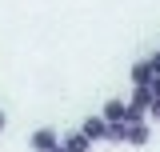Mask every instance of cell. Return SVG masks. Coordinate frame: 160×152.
Wrapping results in <instances>:
<instances>
[{"instance_id":"cell-1","label":"cell","mask_w":160,"mask_h":152,"mask_svg":"<svg viewBox=\"0 0 160 152\" xmlns=\"http://www.w3.org/2000/svg\"><path fill=\"white\" fill-rule=\"evenodd\" d=\"M56 144H60L56 128H36V132L28 136V148L32 152H48V148H56Z\"/></svg>"},{"instance_id":"cell-2","label":"cell","mask_w":160,"mask_h":152,"mask_svg":"<svg viewBox=\"0 0 160 152\" xmlns=\"http://www.w3.org/2000/svg\"><path fill=\"white\" fill-rule=\"evenodd\" d=\"M104 128H108V124H104L100 116H88V120L80 124V136H84V140L92 144V140H104Z\"/></svg>"},{"instance_id":"cell-3","label":"cell","mask_w":160,"mask_h":152,"mask_svg":"<svg viewBox=\"0 0 160 152\" xmlns=\"http://www.w3.org/2000/svg\"><path fill=\"white\" fill-rule=\"evenodd\" d=\"M104 124H124V100H108L104 104V112H100Z\"/></svg>"},{"instance_id":"cell-4","label":"cell","mask_w":160,"mask_h":152,"mask_svg":"<svg viewBox=\"0 0 160 152\" xmlns=\"http://www.w3.org/2000/svg\"><path fill=\"white\" fill-rule=\"evenodd\" d=\"M124 144H148V124H124Z\"/></svg>"},{"instance_id":"cell-5","label":"cell","mask_w":160,"mask_h":152,"mask_svg":"<svg viewBox=\"0 0 160 152\" xmlns=\"http://www.w3.org/2000/svg\"><path fill=\"white\" fill-rule=\"evenodd\" d=\"M60 148H64V152H88L92 144H88V140H84L80 132H68L64 140H60Z\"/></svg>"},{"instance_id":"cell-6","label":"cell","mask_w":160,"mask_h":152,"mask_svg":"<svg viewBox=\"0 0 160 152\" xmlns=\"http://www.w3.org/2000/svg\"><path fill=\"white\" fill-rule=\"evenodd\" d=\"M148 80H152V72H148V64H144V60H136V64H132V84H136V88H144Z\"/></svg>"},{"instance_id":"cell-7","label":"cell","mask_w":160,"mask_h":152,"mask_svg":"<svg viewBox=\"0 0 160 152\" xmlns=\"http://www.w3.org/2000/svg\"><path fill=\"white\" fill-rule=\"evenodd\" d=\"M128 104H132V108H140V112H148V104H152V92H148V88H136Z\"/></svg>"},{"instance_id":"cell-8","label":"cell","mask_w":160,"mask_h":152,"mask_svg":"<svg viewBox=\"0 0 160 152\" xmlns=\"http://www.w3.org/2000/svg\"><path fill=\"white\" fill-rule=\"evenodd\" d=\"M124 124H144V112L132 108V104H124Z\"/></svg>"},{"instance_id":"cell-9","label":"cell","mask_w":160,"mask_h":152,"mask_svg":"<svg viewBox=\"0 0 160 152\" xmlns=\"http://www.w3.org/2000/svg\"><path fill=\"white\" fill-rule=\"evenodd\" d=\"M104 140H124V124H108V128H104Z\"/></svg>"},{"instance_id":"cell-10","label":"cell","mask_w":160,"mask_h":152,"mask_svg":"<svg viewBox=\"0 0 160 152\" xmlns=\"http://www.w3.org/2000/svg\"><path fill=\"white\" fill-rule=\"evenodd\" d=\"M144 88H148V92H152V100H160V76H152V80H148V84H144Z\"/></svg>"},{"instance_id":"cell-11","label":"cell","mask_w":160,"mask_h":152,"mask_svg":"<svg viewBox=\"0 0 160 152\" xmlns=\"http://www.w3.org/2000/svg\"><path fill=\"white\" fill-rule=\"evenodd\" d=\"M144 64H148V72H152V76H160V52H156L152 60H144Z\"/></svg>"},{"instance_id":"cell-12","label":"cell","mask_w":160,"mask_h":152,"mask_svg":"<svg viewBox=\"0 0 160 152\" xmlns=\"http://www.w3.org/2000/svg\"><path fill=\"white\" fill-rule=\"evenodd\" d=\"M148 116H152V120H160V100H152V104H148Z\"/></svg>"},{"instance_id":"cell-13","label":"cell","mask_w":160,"mask_h":152,"mask_svg":"<svg viewBox=\"0 0 160 152\" xmlns=\"http://www.w3.org/2000/svg\"><path fill=\"white\" fill-rule=\"evenodd\" d=\"M48 152H64V148H60V144H56V148H48Z\"/></svg>"},{"instance_id":"cell-14","label":"cell","mask_w":160,"mask_h":152,"mask_svg":"<svg viewBox=\"0 0 160 152\" xmlns=\"http://www.w3.org/2000/svg\"><path fill=\"white\" fill-rule=\"evenodd\" d=\"M0 128H4V112H0Z\"/></svg>"}]
</instances>
